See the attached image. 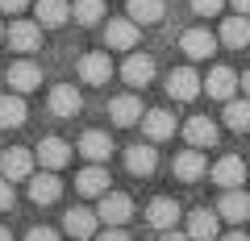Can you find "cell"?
I'll use <instances>...</instances> for the list:
<instances>
[{
    "mask_svg": "<svg viewBox=\"0 0 250 241\" xmlns=\"http://www.w3.org/2000/svg\"><path fill=\"white\" fill-rule=\"evenodd\" d=\"M96 216L108 224V229H121V224L129 221V216H134V200L125 196V191H108V196H100Z\"/></svg>",
    "mask_w": 250,
    "mask_h": 241,
    "instance_id": "cell-1",
    "label": "cell"
},
{
    "mask_svg": "<svg viewBox=\"0 0 250 241\" xmlns=\"http://www.w3.org/2000/svg\"><path fill=\"white\" fill-rule=\"evenodd\" d=\"M34 162H38V154L13 146V150L0 154V179H9V183H17V179H34Z\"/></svg>",
    "mask_w": 250,
    "mask_h": 241,
    "instance_id": "cell-2",
    "label": "cell"
},
{
    "mask_svg": "<svg viewBox=\"0 0 250 241\" xmlns=\"http://www.w3.org/2000/svg\"><path fill=\"white\" fill-rule=\"evenodd\" d=\"M200 92H205V79H200L196 71H192V67H179V71H171L167 75V96L171 100H196Z\"/></svg>",
    "mask_w": 250,
    "mask_h": 241,
    "instance_id": "cell-3",
    "label": "cell"
},
{
    "mask_svg": "<svg viewBox=\"0 0 250 241\" xmlns=\"http://www.w3.org/2000/svg\"><path fill=\"white\" fill-rule=\"evenodd\" d=\"M108 75H113V58H108L104 50H92L80 58V79L92 83V88H100V83H108Z\"/></svg>",
    "mask_w": 250,
    "mask_h": 241,
    "instance_id": "cell-4",
    "label": "cell"
},
{
    "mask_svg": "<svg viewBox=\"0 0 250 241\" xmlns=\"http://www.w3.org/2000/svg\"><path fill=\"white\" fill-rule=\"evenodd\" d=\"M9 46L17 54H34L42 46V25L38 21H13L9 25Z\"/></svg>",
    "mask_w": 250,
    "mask_h": 241,
    "instance_id": "cell-5",
    "label": "cell"
},
{
    "mask_svg": "<svg viewBox=\"0 0 250 241\" xmlns=\"http://www.w3.org/2000/svg\"><path fill=\"white\" fill-rule=\"evenodd\" d=\"M213 183H217V187H225V191L242 187V183H246V162H242L238 154H225V158L213 167Z\"/></svg>",
    "mask_w": 250,
    "mask_h": 241,
    "instance_id": "cell-6",
    "label": "cell"
},
{
    "mask_svg": "<svg viewBox=\"0 0 250 241\" xmlns=\"http://www.w3.org/2000/svg\"><path fill=\"white\" fill-rule=\"evenodd\" d=\"M188 237H192V241H213V237H221V212L196 208V212L188 216Z\"/></svg>",
    "mask_w": 250,
    "mask_h": 241,
    "instance_id": "cell-7",
    "label": "cell"
},
{
    "mask_svg": "<svg viewBox=\"0 0 250 241\" xmlns=\"http://www.w3.org/2000/svg\"><path fill=\"white\" fill-rule=\"evenodd\" d=\"M175 221H179V204H175V200H167V196L150 200V208H146V224H150V229L171 233V229H175Z\"/></svg>",
    "mask_w": 250,
    "mask_h": 241,
    "instance_id": "cell-8",
    "label": "cell"
},
{
    "mask_svg": "<svg viewBox=\"0 0 250 241\" xmlns=\"http://www.w3.org/2000/svg\"><path fill=\"white\" fill-rule=\"evenodd\" d=\"M184 137H188V146L192 150H205V146H217V125L208 121V116H188L184 121Z\"/></svg>",
    "mask_w": 250,
    "mask_h": 241,
    "instance_id": "cell-9",
    "label": "cell"
},
{
    "mask_svg": "<svg viewBox=\"0 0 250 241\" xmlns=\"http://www.w3.org/2000/svg\"><path fill=\"white\" fill-rule=\"evenodd\" d=\"M104 46L108 50H134L138 46V21H108L104 25Z\"/></svg>",
    "mask_w": 250,
    "mask_h": 241,
    "instance_id": "cell-10",
    "label": "cell"
},
{
    "mask_svg": "<svg viewBox=\"0 0 250 241\" xmlns=\"http://www.w3.org/2000/svg\"><path fill=\"white\" fill-rule=\"evenodd\" d=\"M34 17H38V25H42V29H59V25L71 21V4H67V0H38V4H34Z\"/></svg>",
    "mask_w": 250,
    "mask_h": 241,
    "instance_id": "cell-11",
    "label": "cell"
},
{
    "mask_svg": "<svg viewBox=\"0 0 250 241\" xmlns=\"http://www.w3.org/2000/svg\"><path fill=\"white\" fill-rule=\"evenodd\" d=\"M242 83H238V75L229 71V67H213V71H208V79H205V92L213 100H225V104H229L233 100V92H238Z\"/></svg>",
    "mask_w": 250,
    "mask_h": 241,
    "instance_id": "cell-12",
    "label": "cell"
},
{
    "mask_svg": "<svg viewBox=\"0 0 250 241\" xmlns=\"http://www.w3.org/2000/svg\"><path fill=\"white\" fill-rule=\"evenodd\" d=\"M121 79L129 83V88H146V83L154 79V58L150 54H129L121 67Z\"/></svg>",
    "mask_w": 250,
    "mask_h": 241,
    "instance_id": "cell-13",
    "label": "cell"
},
{
    "mask_svg": "<svg viewBox=\"0 0 250 241\" xmlns=\"http://www.w3.org/2000/svg\"><path fill=\"white\" fill-rule=\"evenodd\" d=\"M38 83H42V67H38V63H29V58H17V63L9 67V88L17 92V96H21V92H34Z\"/></svg>",
    "mask_w": 250,
    "mask_h": 241,
    "instance_id": "cell-14",
    "label": "cell"
},
{
    "mask_svg": "<svg viewBox=\"0 0 250 241\" xmlns=\"http://www.w3.org/2000/svg\"><path fill=\"white\" fill-rule=\"evenodd\" d=\"M96 221H100V216L88 212V208H71V212L62 216V229L71 233L75 241H88V237H100V233H96Z\"/></svg>",
    "mask_w": 250,
    "mask_h": 241,
    "instance_id": "cell-15",
    "label": "cell"
},
{
    "mask_svg": "<svg viewBox=\"0 0 250 241\" xmlns=\"http://www.w3.org/2000/svg\"><path fill=\"white\" fill-rule=\"evenodd\" d=\"M83 108V96L71 88V83H54L50 88V112L54 116H75Z\"/></svg>",
    "mask_w": 250,
    "mask_h": 241,
    "instance_id": "cell-16",
    "label": "cell"
},
{
    "mask_svg": "<svg viewBox=\"0 0 250 241\" xmlns=\"http://www.w3.org/2000/svg\"><path fill=\"white\" fill-rule=\"evenodd\" d=\"M108 116H113L117 125H138L146 112H142V100L125 92V96H113V100H108Z\"/></svg>",
    "mask_w": 250,
    "mask_h": 241,
    "instance_id": "cell-17",
    "label": "cell"
},
{
    "mask_svg": "<svg viewBox=\"0 0 250 241\" xmlns=\"http://www.w3.org/2000/svg\"><path fill=\"white\" fill-rule=\"evenodd\" d=\"M217 212H221V221H233V224L250 221V196H246L242 187L225 191V196H221V204H217Z\"/></svg>",
    "mask_w": 250,
    "mask_h": 241,
    "instance_id": "cell-18",
    "label": "cell"
},
{
    "mask_svg": "<svg viewBox=\"0 0 250 241\" xmlns=\"http://www.w3.org/2000/svg\"><path fill=\"white\" fill-rule=\"evenodd\" d=\"M142 133L150 137V142H167V137L175 133V116H171L167 108H150V112L142 116Z\"/></svg>",
    "mask_w": 250,
    "mask_h": 241,
    "instance_id": "cell-19",
    "label": "cell"
},
{
    "mask_svg": "<svg viewBox=\"0 0 250 241\" xmlns=\"http://www.w3.org/2000/svg\"><path fill=\"white\" fill-rule=\"evenodd\" d=\"M38 162H42L46 170H59L71 162V146L62 142V137H42V146H38Z\"/></svg>",
    "mask_w": 250,
    "mask_h": 241,
    "instance_id": "cell-20",
    "label": "cell"
},
{
    "mask_svg": "<svg viewBox=\"0 0 250 241\" xmlns=\"http://www.w3.org/2000/svg\"><path fill=\"white\" fill-rule=\"evenodd\" d=\"M80 154L88 162H104L108 154H113V137H108L104 129H88V133L80 137Z\"/></svg>",
    "mask_w": 250,
    "mask_h": 241,
    "instance_id": "cell-21",
    "label": "cell"
},
{
    "mask_svg": "<svg viewBox=\"0 0 250 241\" xmlns=\"http://www.w3.org/2000/svg\"><path fill=\"white\" fill-rule=\"evenodd\" d=\"M179 50H184L188 58H208V54L217 50V37L208 34V29H188V34L179 37Z\"/></svg>",
    "mask_w": 250,
    "mask_h": 241,
    "instance_id": "cell-22",
    "label": "cell"
},
{
    "mask_svg": "<svg viewBox=\"0 0 250 241\" xmlns=\"http://www.w3.org/2000/svg\"><path fill=\"white\" fill-rule=\"evenodd\" d=\"M125 167H129V175H138V179L154 175V167H159L154 146H129V150H125Z\"/></svg>",
    "mask_w": 250,
    "mask_h": 241,
    "instance_id": "cell-23",
    "label": "cell"
},
{
    "mask_svg": "<svg viewBox=\"0 0 250 241\" xmlns=\"http://www.w3.org/2000/svg\"><path fill=\"white\" fill-rule=\"evenodd\" d=\"M59 196H62V183H59V175H54V170L29 179V200H34V204H54Z\"/></svg>",
    "mask_w": 250,
    "mask_h": 241,
    "instance_id": "cell-24",
    "label": "cell"
},
{
    "mask_svg": "<svg viewBox=\"0 0 250 241\" xmlns=\"http://www.w3.org/2000/svg\"><path fill=\"white\" fill-rule=\"evenodd\" d=\"M75 191L80 196H108V170L104 167H88V170H80L75 175Z\"/></svg>",
    "mask_w": 250,
    "mask_h": 241,
    "instance_id": "cell-25",
    "label": "cell"
},
{
    "mask_svg": "<svg viewBox=\"0 0 250 241\" xmlns=\"http://www.w3.org/2000/svg\"><path fill=\"white\" fill-rule=\"evenodd\" d=\"M205 170H208L205 154H196V150L175 154V179H184V183H196V179H205Z\"/></svg>",
    "mask_w": 250,
    "mask_h": 241,
    "instance_id": "cell-26",
    "label": "cell"
},
{
    "mask_svg": "<svg viewBox=\"0 0 250 241\" xmlns=\"http://www.w3.org/2000/svg\"><path fill=\"white\" fill-rule=\"evenodd\" d=\"M25 116H29V108H25V100L17 96V92H4L0 96V129H17V125H25Z\"/></svg>",
    "mask_w": 250,
    "mask_h": 241,
    "instance_id": "cell-27",
    "label": "cell"
},
{
    "mask_svg": "<svg viewBox=\"0 0 250 241\" xmlns=\"http://www.w3.org/2000/svg\"><path fill=\"white\" fill-rule=\"evenodd\" d=\"M221 42L229 46V50L250 46V21H246V17H229V21L221 25Z\"/></svg>",
    "mask_w": 250,
    "mask_h": 241,
    "instance_id": "cell-28",
    "label": "cell"
},
{
    "mask_svg": "<svg viewBox=\"0 0 250 241\" xmlns=\"http://www.w3.org/2000/svg\"><path fill=\"white\" fill-rule=\"evenodd\" d=\"M163 0H129V21H138V25H154V21H163Z\"/></svg>",
    "mask_w": 250,
    "mask_h": 241,
    "instance_id": "cell-29",
    "label": "cell"
},
{
    "mask_svg": "<svg viewBox=\"0 0 250 241\" xmlns=\"http://www.w3.org/2000/svg\"><path fill=\"white\" fill-rule=\"evenodd\" d=\"M225 125L233 133H250V100H229L225 104Z\"/></svg>",
    "mask_w": 250,
    "mask_h": 241,
    "instance_id": "cell-30",
    "label": "cell"
},
{
    "mask_svg": "<svg viewBox=\"0 0 250 241\" xmlns=\"http://www.w3.org/2000/svg\"><path fill=\"white\" fill-rule=\"evenodd\" d=\"M71 17L80 21V25H96V21H104V0H75Z\"/></svg>",
    "mask_w": 250,
    "mask_h": 241,
    "instance_id": "cell-31",
    "label": "cell"
},
{
    "mask_svg": "<svg viewBox=\"0 0 250 241\" xmlns=\"http://www.w3.org/2000/svg\"><path fill=\"white\" fill-rule=\"evenodd\" d=\"M225 9V0H192V13L196 17H217Z\"/></svg>",
    "mask_w": 250,
    "mask_h": 241,
    "instance_id": "cell-32",
    "label": "cell"
},
{
    "mask_svg": "<svg viewBox=\"0 0 250 241\" xmlns=\"http://www.w3.org/2000/svg\"><path fill=\"white\" fill-rule=\"evenodd\" d=\"M25 241H59V233H54V229H46V224H34V229L25 233Z\"/></svg>",
    "mask_w": 250,
    "mask_h": 241,
    "instance_id": "cell-33",
    "label": "cell"
},
{
    "mask_svg": "<svg viewBox=\"0 0 250 241\" xmlns=\"http://www.w3.org/2000/svg\"><path fill=\"white\" fill-rule=\"evenodd\" d=\"M29 0H0V13H9V17H17V13H25Z\"/></svg>",
    "mask_w": 250,
    "mask_h": 241,
    "instance_id": "cell-34",
    "label": "cell"
},
{
    "mask_svg": "<svg viewBox=\"0 0 250 241\" xmlns=\"http://www.w3.org/2000/svg\"><path fill=\"white\" fill-rule=\"evenodd\" d=\"M4 208H13V187H9V179H0V212Z\"/></svg>",
    "mask_w": 250,
    "mask_h": 241,
    "instance_id": "cell-35",
    "label": "cell"
},
{
    "mask_svg": "<svg viewBox=\"0 0 250 241\" xmlns=\"http://www.w3.org/2000/svg\"><path fill=\"white\" fill-rule=\"evenodd\" d=\"M96 241H129V233H121V229H108V233H100Z\"/></svg>",
    "mask_w": 250,
    "mask_h": 241,
    "instance_id": "cell-36",
    "label": "cell"
},
{
    "mask_svg": "<svg viewBox=\"0 0 250 241\" xmlns=\"http://www.w3.org/2000/svg\"><path fill=\"white\" fill-rule=\"evenodd\" d=\"M233 4V13H238V17H250V0H229Z\"/></svg>",
    "mask_w": 250,
    "mask_h": 241,
    "instance_id": "cell-37",
    "label": "cell"
},
{
    "mask_svg": "<svg viewBox=\"0 0 250 241\" xmlns=\"http://www.w3.org/2000/svg\"><path fill=\"white\" fill-rule=\"evenodd\" d=\"M163 241H192V237H188V233H175V229H171V233H163Z\"/></svg>",
    "mask_w": 250,
    "mask_h": 241,
    "instance_id": "cell-38",
    "label": "cell"
},
{
    "mask_svg": "<svg viewBox=\"0 0 250 241\" xmlns=\"http://www.w3.org/2000/svg\"><path fill=\"white\" fill-rule=\"evenodd\" d=\"M221 241H250V233H225Z\"/></svg>",
    "mask_w": 250,
    "mask_h": 241,
    "instance_id": "cell-39",
    "label": "cell"
},
{
    "mask_svg": "<svg viewBox=\"0 0 250 241\" xmlns=\"http://www.w3.org/2000/svg\"><path fill=\"white\" fill-rule=\"evenodd\" d=\"M242 92H246V100H250V71L242 75Z\"/></svg>",
    "mask_w": 250,
    "mask_h": 241,
    "instance_id": "cell-40",
    "label": "cell"
},
{
    "mask_svg": "<svg viewBox=\"0 0 250 241\" xmlns=\"http://www.w3.org/2000/svg\"><path fill=\"white\" fill-rule=\"evenodd\" d=\"M0 241H13V233H9V229H4V224H0Z\"/></svg>",
    "mask_w": 250,
    "mask_h": 241,
    "instance_id": "cell-41",
    "label": "cell"
},
{
    "mask_svg": "<svg viewBox=\"0 0 250 241\" xmlns=\"http://www.w3.org/2000/svg\"><path fill=\"white\" fill-rule=\"evenodd\" d=\"M4 37H9V34H4V25H0V42H4Z\"/></svg>",
    "mask_w": 250,
    "mask_h": 241,
    "instance_id": "cell-42",
    "label": "cell"
}]
</instances>
